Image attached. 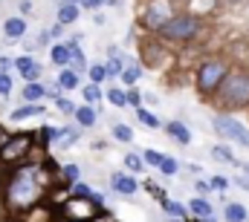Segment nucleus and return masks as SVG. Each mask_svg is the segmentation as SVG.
I'll return each mask as SVG.
<instances>
[{"instance_id":"42","label":"nucleus","mask_w":249,"mask_h":222,"mask_svg":"<svg viewBox=\"0 0 249 222\" xmlns=\"http://www.w3.org/2000/svg\"><path fill=\"white\" fill-rule=\"evenodd\" d=\"M9 66H12V61H9V58H0V72H6Z\"/></svg>"},{"instance_id":"17","label":"nucleus","mask_w":249,"mask_h":222,"mask_svg":"<svg viewBox=\"0 0 249 222\" xmlns=\"http://www.w3.org/2000/svg\"><path fill=\"white\" fill-rule=\"evenodd\" d=\"M226 222H247V208L244 205H229L226 208Z\"/></svg>"},{"instance_id":"28","label":"nucleus","mask_w":249,"mask_h":222,"mask_svg":"<svg viewBox=\"0 0 249 222\" xmlns=\"http://www.w3.org/2000/svg\"><path fill=\"white\" fill-rule=\"evenodd\" d=\"M139 121H142V124H148V130H151V127H160L157 115H154V112H148V110H139Z\"/></svg>"},{"instance_id":"5","label":"nucleus","mask_w":249,"mask_h":222,"mask_svg":"<svg viewBox=\"0 0 249 222\" xmlns=\"http://www.w3.org/2000/svg\"><path fill=\"white\" fill-rule=\"evenodd\" d=\"M171 20H174V17H171V3H168V0H151L148 9H145V15H142V23H145L148 29H160V32H162V26L171 23Z\"/></svg>"},{"instance_id":"36","label":"nucleus","mask_w":249,"mask_h":222,"mask_svg":"<svg viewBox=\"0 0 249 222\" xmlns=\"http://www.w3.org/2000/svg\"><path fill=\"white\" fill-rule=\"evenodd\" d=\"M160 170H162L165 176H171V173H177V162H174V159H165V162H162V167H160Z\"/></svg>"},{"instance_id":"30","label":"nucleus","mask_w":249,"mask_h":222,"mask_svg":"<svg viewBox=\"0 0 249 222\" xmlns=\"http://www.w3.org/2000/svg\"><path fill=\"white\" fill-rule=\"evenodd\" d=\"M107 98H110L116 107H124V104H127V95H124L122 90H110V93H107Z\"/></svg>"},{"instance_id":"46","label":"nucleus","mask_w":249,"mask_h":222,"mask_svg":"<svg viewBox=\"0 0 249 222\" xmlns=\"http://www.w3.org/2000/svg\"><path fill=\"white\" fill-rule=\"evenodd\" d=\"M0 147H3V142H0Z\"/></svg>"},{"instance_id":"35","label":"nucleus","mask_w":249,"mask_h":222,"mask_svg":"<svg viewBox=\"0 0 249 222\" xmlns=\"http://www.w3.org/2000/svg\"><path fill=\"white\" fill-rule=\"evenodd\" d=\"M84 98H87V101H99V98H102L99 87H96V84H93V87H87V90H84Z\"/></svg>"},{"instance_id":"13","label":"nucleus","mask_w":249,"mask_h":222,"mask_svg":"<svg viewBox=\"0 0 249 222\" xmlns=\"http://www.w3.org/2000/svg\"><path fill=\"white\" fill-rule=\"evenodd\" d=\"M188 211H191L194 217H200V220H212V205H209L206 199H194V202L188 205Z\"/></svg>"},{"instance_id":"4","label":"nucleus","mask_w":249,"mask_h":222,"mask_svg":"<svg viewBox=\"0 0 249 222\" xmlns=\"http://www.w3.org/2000/svg\"><path fill=\"white\" fill-rule=\"evenodd\" d=\"M223 81H226V66H223L220 61H206V63L200 66L197 87H200L203 93H214V90H220Z\"/></svg>"},{"instance_id":"10","label":"nucleus","mask_w":249,"mask_h":222,"mask_svg":"<svg viewBox=\"0 0 249 222\" xmlns=\"http://www.w3.org/2000/svg\"><path fill=\"white\" fill-rule=\"evenodd\" d=\"M165 130H168V136H174V139H177V142H183V144L191 142V133H188V127L183 124V121H171Z\"/></svg>"},{"instance_id":"44","label":"nucleus","mask_w":249,"mask_h":222,"mask_svg":"<svg viewBox=\"0 0 249 222\" xmlns=\"http://www.w3.org/2000/svg\"><path fill=\"white\" fill-rule=\"evenodd\" d=\"M244 170H247V173H249V165H244Z\"/></svg>"},{"instance_id":"24","label":"nucleus","mask_w":249,"mask_h":222,"mask_svg":"<svg viewBox=\"0 0 249 222\" xmlns=\"http://www.w3.org/2000/svg\"><path fill=\"white\" fill-rule=\"evenodd\" d=\"M107 75H110L107 66H102V63H99V66H90V81H93V84H102Z\"/></svg>"},{"instance_id":"19","label":"nucleus","mask_w":249,"mask_h":222,"mask_svg":"<svg viewBox=\"0 0 249 222\" xmlns=\"http://www.w3.org/2000/svg\"><path fill=\"white\" fill-rule=\"evenodd\" d=\"M75 139H78V127H72V130H61V136L55 139V147H70Z\"/></svg>"},{"instance_id":"12","label":"nucleus","mask_w":249,"mask_h":222,"mask_svg":"<svg viewBox=\"0 0 249 222\" xmlns=\"http://www.w3.org/2000/svg\"><path fill=\"white\" fill-rule=\"evenodd\" d=\"M113 188H116L119 193H127V196H130V193H136V182H133L130 176H122V173H116V176H113Z\"/></svg>"},{"instance_id":"25","label":"nucleus","mask_w":249,"mask_h":222,"mask_svg":"<svg viewBox=\"0 0 249 222\" xmlns=\"http://www.w3.org/2000/svg\"><path fill=\"white\" fill-rule=\"evenodd\" d=\"M113 136H116L119 142H130V139H133V130H130L127 124H116V127H113Z\"/></svg>"},{"instance_id":"2","label":"nucleus","mask_w":249,"mask_h":222,"mask_svg":"<svg viewBox=\"0 0 249 222\" xmlns=\"http://www.w3.org/2000/svg\"><path fill=\"white\" fill-rule=\"evenodd\" d=\"M220 101L223 107H244L249 104V75L247 72H235L220 84Z\"/></svg>"},{"instance_id":"21","label":"nucleus","mask_w":249,"mask_h":222,"mask_svg":"<svg viewBox=\"0 0 249 222\" xmlns=\"http://www.w3.org/2000/svg\"><path fill=\"white\" fill-rule=\"evenodd\" d=\"M41 95H44V87H41V84H35V81L26 84V90H23V98H26V101H38Z\"/></svg>"},{"instance_id":"23","label":"nucleus","mask_w":249,"mask_h":222,"mask_svg":"<svg viewBox=\"0 0 249 222\" xmlns=\"http://www.w3.org/2000/svg\"><path fill=\"white\" fill-rule=\"evenodd\" d=\"M75 118H78V124H84V127H90V124L96 121V112L90 110V107H78V110H75Z\"/></svg>"},{"instance_id":"38","label":"nucleus","mask_w":249,"mask_h":222,"mask_svg":"<svg viewBox=\"0 0 249 222\" xmlns=\"http://www.w3.org/2000/svg\"><path fill=\"white\" fill-rule=\"evenodd\" d=\"M124 165L130 167V170H139V167H142V162H139L136 156H124Z\"/></svg>"},{"instance_id":"27","label":"nucleus","mask_w":249,"mask_h":222,"mask_svg":"<svg viewBox=\"0 0 249 222\" xmlns=\"http://www.w3.org/2000/svg\"><path fill=\"white\" fill-rule=\"evenodd\" d=\"M72 196H78V199H93V190H90L87 185L75 182V188H72Z\"/></svg>"},{"instance_id":"39","label":"nucleus","mask_w":249,"mask_h":222,"mask_svg":"<svg viewBox=\"0 0 249 222\" xmlns=\"http://www.w3.org/2000/svg\"><path fill=\"white\" fill-rule=\"evenodd\" d=\"M139 101H142V95H139L136 90H130V93H127V104H133V107H139Z\"/></svg>"},{"instance_id":"18","label":"nucleus","mask_w":249,"mask_h":222,"mask_svg":"<svg viewBox=\"0 0 249 222\" xmlns=\"http://www.w3.org/2000/svg\"><path fill=\"white\" fill-rule=\"evenodd\" d=\"M58 84H61L64 90H75V87H78V72H72V69H64L61 78H58Z\"/></svg>"},{"instance_id":"22","label":"nucleus","mask_w":249,"mask_h":222,"mask_svg":"<svg viewBox=\"0 0 249 222\" xmlns=\"http://www.w3.org/2000/svg\"><path fill=\"white\" fill-rule=\"evenodd\" d=\"M212 156H214V159H220V162H229V165H235V156H232V150H229L226 144H217V147L212 150Z\"/></svg>"},{"instance_id":"1","label":"nucleus","mask_w":249,"mask_h":222,"mask_svg":"<svg viewBox=\"0 0 249 222\" xmlns=\"http://www.w3.org/2000/svg\"><path fill=\"white\" fill-rule=\"evenodd\" d=\"M44 190V176H41V167H23L12 176L9 182V202L18 205V208H29L38 202Z\"/></svg>"},{"instance_id":"7","label":"nucleus","mask_w":249,"mask_h":222,"mask_svg":"<svg viewBox=\"0 0 249 222\" xmlns=\"http://www.w3.org/2000/svg\"><path fill=\"white\" fill-rule=\"evenodd\" d=\"M96 202L93 199H78V196H72L67 205H64V217L72 222H84V220H93L96 217Z\"/></svg>"},{"instance_id":"26","label":"nucleus","mask_w":249,"mask_h":222,"mask_svg":"<svg viewBox=\"0 0 249 222\" xmlns=\"http://www.w3.org/2000/svg\"><path fill=\"white\" fill-rule=\"evenodd\" d=\"M165 156H160L157 150H145V165H154V167H162Z\"/></svg>"},{"instance_id":"20","label":"nucleus","mask_w":249,"mask_h":222,"mask_svg":"<svg viewBox=\"0 0 249 222\" xmlns=\"http://www.w3.org/2000/svg\"><path fill=\"white\" fill-rule=\"evenodd\" d=\"M162 208H165V211H168V214H171L174 220H183V217H186V208H183L180 202H171V199H162Z\"/></svg>"},{"instance_id":"33","label":"nucleus","mask_w":249,"mask_h":222,"mask_svg":"<svg viewBox=\"0 0 249 222\" xmlns=\"http://www.w3.org/2000/svg\"><path fill=\"white\" fill-rule=\"evenodd\" d=\"M136 78H139V66H127V69L122 72V81H124V84H133Z\"/></svg>"},{"instance_id":"16","label":"nucleus","mask_w":249,"mask_h":222,"mask_svg":"<svg viewBox=\"0 0 249 222\" xmlns=\"http://www.w3.org/2000/svg\"><path fill=\"white\" fill-rule=\"evenodd\" d=\"M41 112H44L41 104H26V107H20V110L12 112V118H15V121H20V118H29V115H41Z\"/></svg>"},{"instance_id":"14","label":"nucleus","mask_w":249,"mask_h":222,"mask_svg":"<svg viewBox=\"0 0 249 222\" xmlns=\"http://www.w3.org/2000/svg\"><path fill=\"white\" fill-rule=\"evenodd\" d=\"M78 15H81V12H78V6H75V3H70V6H61V9H58V23H61V26H67V23L78 20Z\"/></svg>"},{"instance_id":"40","label":"nucleus","mask_w":249,"mask_h":222,"mask_svg":"<svg viewBox=\"0 0 249 222\" xmlns=\"http://www.w3.org/2000/svg\"><path fill=\"white\" fill-rule=\"evenodd\" d=\"M212 185H214V188H226V185H229V182H226V179H223V176H214V179H212Z\"/></svg>"},{"instance_id":"31","label":"nucleus","mask_w":249,"mask_h":222,"mask_svg":"<svg viewBox=\"0 0 249 222\" xmlns=\"http://www.w3.org/2000/svg\"><path fill=\"white\" fill-rule=\"evenodd\" d=\"M107 72H110V75H119V72H124V69H122V58L116 55V49H113V61L107 63Z\"/></svg>"},{"instance_id":"37","label":"nucleus","mask_w":249,"mask_h":222,"mask_svg":"<svg viewBox=\"0 0 249 222\" xmlns=\"http://www.w3.org/2000/svg\"><path fill=\"white\" fill-rule=\"evenodd\" d=\"M58 110H61V112H75V107H72V101H67V98H58Z\"/></svg>"},{"instance_id":"34","label":"nucleus","mask_w":249,"mask_h":222,"mask_svg":"<svg viewBox=\"0 0 249 222\" xmlns=\"http://www.w3.org/2000/svg\"><path fill=\"white\" fill-rule=\"evenodd\" d=\"M12 93V78L6 72H0V95H9Z\"/></svg>"},{"instance_id":"9","label":"nucleus","mask_w":249,"mask_h":222,"mask_svg":"<svg viewBox=\"0 0 249 222\" xmlns=\"http://www.w3.org/2000/svg\"><path fill=\"white\" fill-rule=\"evenodd\" d=\"M18 69H20V75H23L29 84L41 75V63H38L35 58H18Z\"/></svg>"},{"instance_id":"8","label":"nucleus","mask_w":249,"mask_h":222,"mask_svg":"<svg viewBox=\"0 0 249 222\" xmlns=\"http://www.w3.org/2000/svg\"><path fill=\"white\" fill-rule=\"evenodd\" d=\"M194 32H197V20H194V17H188V15L174 17L171 23H165V26H162V35H165V38H174V41H186V38H191Z\"/></svg>"},{"instance_id":"15","label":"nucleus","mask_w":249,"mask_h":222,"mask_svg":"<svg viewBox=\"0 0 249 222\" xmlns=\"http://www.w3.org/2000/svg\"><path fill=\"white\" fill-rule=\"evenodd\" d=\"M53 61H55L58 66H64V63H70V61H72V49H70V47H64V44H58V47H53Z\"/></svg>"},{"instance_id":"6","label":"nucleus","mask_w":249,"mask_h":222,"mask_svg":"<svg viewBox=\"0 0 249 222\" xmlns=\"http://www.w3.org/2000/svg\"><path fill=\"white\" fill-rule=\"evenodd\" d=\"M214 130L220 133V136H226V139H232V142H238V144H244L249 147V130L238 121V118H229V115H214Z\"/></svg>"},{"instance_id":"41","label":"nucleus","mask_w":249,"mask_h":222,"mask_svg":"<svg viewBox=\"0 0 249 222\" xmlns=\"http://www.w3.org/2000/svg\"><path fill=\"white\" fill-rule=\"evenodd\" d=\"M78 3H81V6H84V9H96V6H99V3H102V0H78Z\"/></svg>"},{"instance_id":"29","label":"nucleus","mask_w":249,"mask_h":222,"mask_svg":"<svg viewBox=\"0 0 249 222\" xmlns=\"http://www.w3.org/2000/svg\"><path fill=\"white\" fill-rule=\"evenodd\" d=\"M84 66H87V61L81 55V49H72V72H81Z\"/></svg>"},{"instance_id":"11","label":"nucleus","mask_w":249,"mask_h":222,"mask_svg":"<svg viewBox=\"0 0 249 222\" xmlns=\"http://www.w3.org/2000/svg\"><path fill=\"white\" fill-rule=\"evenodd\" d=\"M3 29H6V38H20V35L26 32V23H23L20 17H9V20L3 23Z\"/></svg>"},{"instance_id":"32","label":"nucleus","mask_w":249,"mask_h":222,"mask_svg":"<svg viewBox=\"0 0 249 222\" xmlns=\"http://www.w3.org/2000/svg\"><path fill=\"white\" fill-rule=\"evenodd\" d=\"M78 173H81V170H78L75 165H67V167L61 170V176L67 179V182H78Z\"/></svg>"},{"instance_id":"43","label":"nucleus","mask_w":249,"mask_h":222,"mask_svg":"<svg viewBox=\"0 0 249 222\" xmlns=\"http://www.w3.org/2000/svg\"><path fill=\"white\" fill-rule=\"evenodd\" d=\"M102 3H119V0H102Z\"/></svg>"},{"instance_id":"3","label":"nucleus","mask_w":249,"mask_h":222,"mask_svg":"<svg viewBox=\"0 0 249 222\" xmlns=\"http://www.w3.org/2000/svg\"><path fill=\"white\" fill-rule=\"evenodd\" d=\"M32 150V136L29 133H18V136H9L0 147V162L12 165V162H20L26 153Z\"/></svg>"},{"instance_id":"45","label":"nucleus","mask_w":249,"mask_h":222,"mask_svg":"<svg viewBox=\"0 0 249 222\" xmlns=\"http://www.w3.org/2000/svg\"><path fill=\"white\" fill-rule=\"evenodd\" d=\"M168 222H177V220H168Z\"/></svg>"}]
</instances>
